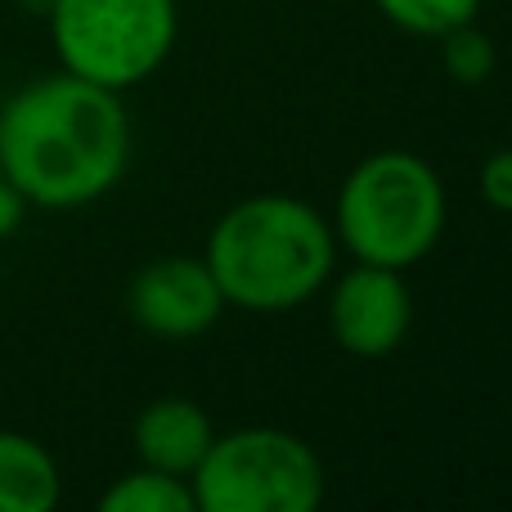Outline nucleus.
Masks as SVG:
<instances>
[{"label":"nucleus","instance_id":"obj_1","mask_svg":"<svg viewBox=\"0 0 512 512\" xmlns=\"http://www.w3.org/2000/svg\"><path fill=\"white\" fill-rule=\"evenodd\" d=\"M131 162V117L122 95L72 72L36 77L0 104V176L27 207L99 203Z\"/></svg>","mask_w":512,"mask_h":512},{"label":"nucleus","instance_id":"obj_2","mask_svg":"<svg viewBox=\"0 0 512 512\" xmlns=\"http://www.w3.org/2000/svg\"><path fill=\"white\" fill-rule=\"evenodd\" d=\"M203 261L221 283L225 306L283 315L333 279L337 234L301 198L256 194L212 225Z\"/></svg>","mask_w":512,"mask_h":512},{"label":"nucleus","instance_id":"obj_3","mask_svg":"<svg viewBox=\"0 0 512 512\" xmlns=\"http://www.w3.org/2000/svg\"><path fill=\"white\" fill-rule=\"evenodd\" d=\"M445 216L450 203L432 162L409 149H382L342 180L333 234L355 261L409 270L441 243Z\"/></svg>","mask_w":512,"mask_h":512},{"label":"nucleus","instance_id":"obj_4","mask_svg":"<svg viewBox=\"0 0 512 512\" xmlns=\"http://www.w3.org/2000/svg\"><path fill=\"white\" fill-rule=\"evenodd\" d=\"M45 18L63 72L117 95L149 81L180 36L176 0H50Z\"/></svg>","mask_w":512,"mask_h":512},{"label":"nucleus","instance_id":"obj_5","mask_svg":"<svg viewBox=\"0 0 512 512\" xmlns=\"http://www.w3.org/2000/svg\"><path fill=\"white\" fill-rule=\"evenodd\" d=\"M203 512H315L324 504V463L283 427H239L212 436L189 477Z\"/></svg>","mask_w":512,"mask_h":512},{"label":"nucleus","instance_id":"obj_6","mask_svg":"<svg viewBox=\"0 0 512 512\" xmlns=\"http://www.w3.org/2000/svg\"><path fill=\"white\" fill-rule=\"evenodd\" d=\"M414 324V297H409L405 270L355 261L328 297V333L346 355L382 360L409 337Z\"/></svg>","mask_w":512,"mask_h":512},{"label":"nucleus","instance_id":"obj_7","mask_svg":"<svg viewBox=\"0 0 512 512\" xmlns=\"http://www.w3.org/2000/svg\"><path fill=\"white\" fill-rule=\"evenodd\" d=\"M131 319L162 342H194L225 315V292L203 256H158L126 292Z\"/></svg>","mask_w":512,"mask_h":512},{"label":"nucleus","instance_id":"obj_8","mask_svg":"<svg viewBox=\"0 0 512 512\" xmlns=\"http://www.w3.org/2000/svg\"><path fill=\"white\" fill-rule=\"evenodd\" d=\"M212 418L185 396H162L140 409L135 418V454L144 468L171 472V477H194L212 445Z\"/></svg>","mask_w":512,"mask_h":512},{"label":"nucleus","instance_id":"obj_9","mask_svg":"<svg viewBox=\"0 0 512 512\" xmlns=\"http://www.w3.org/2000/svg\"><path fill=\"white\" fill-rule=\"evenodd\" d=\"M63 495L59 463L36 436L0 427V512H50Z\"/></svg>","mask_w":512,"mask_h":512},{"label":"nucleus","instance_id":"obj_10","mask_svg":"<svg viewBox=\"0 0 512 512\" xmlns=\"http://www.w3.org/2000/svg\"><path fill=\"white\" fill-rule=\"evenodd\" d=\"M104 512H198L194 486L189 477H171L158 468H135L126 477H117L99 499Z\"/></svg>","mask_w":512,"mask_h":512},{"label":"nucleus","instance_id":"obj_11","mask_svg":"<svg viewBox=\"0 0 512 512\" xmlns=\"http://www.w3.org/2000/svg\"><path fill=\"white\" fill-rule=\"evenodd\" d=\"M373 5L400 32L427 36V41H441L445 32H454L463 23H477L481 14V0H373Z\"/></svg>","mask_w":512,"mask_h":512},{"label":"nucleus","instance_id":"obj_12","mask_svg":"<svg viewBox=\"0 0 512 512\" xmlns=\"http://www.w3.org/2000/svg\"><path fill=\"white\" fill-rule=\"evenodd\" d=\"M441 63L459 86H481L495 72V41L477 32V23H463L441 36Z\"/></svg>","mask_w":512,"mask_h":512},{"label":"nucleus","instance_id":"obj_13","mask_svg":"<svg viewBox=\"0 0 512 512\" xmlns=\"http://www.w3.org/2000/svg\"><path fill=\"white\" fill-rule=\"evenodd\" d=\"M481 198H486L495 212H508L512 216V149H495L486 162H481Z\"/></svg>","mask_w":512,"mask_h":512},{"label":"nucleus","instance_id":"obj_14","mask_svg":"<svg viewBox=\"0 0 512 512\" xmlns=\"http://www.w3.org/2000/svg\"><path fill=\"white\" fill-rule=\"evenodd\" d=\"M27 216V198L18 194L14 185H9L5 176H0V239H9V234H18V225H23Z\"/></svg>","mask_w":512,"mask_h":512}]
</instances>
